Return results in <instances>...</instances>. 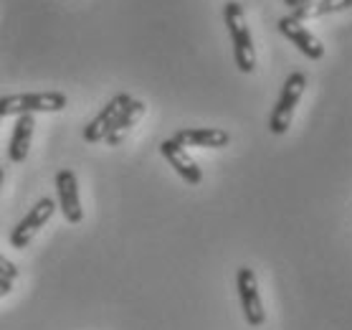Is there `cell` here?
I'll list each match as a JSON object with an SVG mask.
<instances>
[{
	"instance_id": "cell-17",
	"label": "cell",
	"mask_w": 352,
	"mask_h": 330,
	"mask_svg": "<svg viewBox=\"0 0 352 330\" xmlns=\"http://www.w3.org/2000/svg\"><path fill=\"white\" fill-rule=\"evenodd\" d=\"M3 178H6V173H3V168H0V188H3Z\"/></svg>"
},
{
	"instance_id": "cell-11",
	"label": "cell",
	"mask_w": 352,
	"mask_h": 330,
	"mask_svg": "<svg viewBox=\"0 0 352 330\" xmlns=\"http://www.w3.org/2000/svg\"><path fill=\"white\" fill-rule=\"evenodd\" d=\"M33 127H36V117L33 114H18V122L16 127H13V137H10V147H8L10 163H23L28 158Z\"/></svg>"
},
{
	"instance_id": "cell-16",
	"label": "cell",
	"mask_w": 352,
	"mask_h": 330,
	"mask_svg": "<svg viewBox=\"0 0 352 330\" xmlns=\"http://www.w3.org/2000/svg\"><path fill=\"white\" fill-rule=\"evenodd\" d=\"M10 290H13V282H10V280H3V277H0V298H6V295H8Z\"/></svg>"
},
{
	"instance_id": "cell-4",
	"label": "cell",
	"mask_w": 352,
	"mask_h": 330,
	"mask_svg": "<svg viewBox=\"0 0 352 330\" xmlns=\"http://www.w3.org/2000/svg\"><path fill=\"white\" fill-rule=\"evenodd\" d=\"M236 287H239V298H241V307H243V315H246L248 325H264L266 313L264 305H261V295H258V285H256V274L248 267H241L236 272Z\"/></svg>"
},
{
	"instance_id": "cell-9",
	"label": "cell",
	"mask_w": 352,
	"mask_h": 330,
	"mask_svg": "<svg viewBox=\"0 0 352 330\" xmlns=\"http://www.w3.org/2000/svg\"><path fill=\"white\" fill-rule=\"evenodd\" d=\"M173 140L183 147H226L231 143V135L218 127H188L177 130Z\"/></svg>"
},
{
	"instance_id": "cell-10",
	"label": "cell",
	"mask_w": 352,
	"mask_h": 330,
	"mask_svg": "<svg viewBox=\"0 0 352 330\" xmlns=\"http://www.w3.org/2000/svg\"><path fill=\"white\" fill-rule=\"evenodd\" d=\"M129 99H132V97L122 92V94H117V97L112 99V102H107V105L102 107V112L96 114L94 120L84 127V140H87V143H99V140H104L107 132H109V127H112L114 117L120 114V110L127 105Z\"/></svg>"
},
{
	"instance_id": "cell-5",
	"label": "cell",
	"mask_w": 352,
	"mask_h": 330,
	"mask_svg": "<svg viewBox=\"0 0 352 330\" xmlns=\"http://www.w3.org/2000/svg\"><path fill=\"white\" fill-rule=\"evenodd\" d=\"M54 211H56V201H54V198H41V201L16 224V229L10 234V244H13L16 249H25V247L31 244L33 236L38 234L41 226L54 216Z\"/></svg>"
},
{
	"instance_id": "cell-1",
	"label": "cell",
	"mask_w": 352,
	"mask_h": 330,
	"mask_svg": "<svg viewBox=\"0 0 352 330\" xmlns=\"http://www.w3.org/2000/svg\"><path fill=\"white\" fill-rule=\"evenodd\" d=\"M223 21H226L228 33H231L233 59H236L239 72L251 74L256 69V49H254V39H251V31H248V25H246V16H243L241 3H236V0H228V3H226Z\"/></svg>"
},
{
	"instance_id": "cell-12",
	"label": "cell",
	"mask_w": 352,
	"mask_h": 330,
	"mask_svg": "<svg viewBox=\"0 0 352 330\" xmlns=\"http://www.w3.org/2000/svg\"><path fill=\"white\" fill-rule=\"evenodd\" d=\"M142 114H144V102H140V99H129L127 105L120 110V114L114 117L112 127H109L104 140L109 143V145H120L122 140H124V135H127V130L132 127Z\"/></svg>"
},
{
	"instance_id": "cell-7",
	"label": "cell",
	"mask_w": 352,
	"mask_h": 330,
	"mask_svg": "<svg viewBox=\"0 0 352 330\" xmlns=\"http://www.w3.org/2000/svg\"><path fill=\"white\" fill-rule=\"evenodd\" d=\"M56 196L66 221L69 224H81L84 209H81V201H79V183H76L74 170H58L56 173Z\"/></svg>"
},
{
	"instance_id": "cell-3",
	"label": "cell",
	"mask_w": 352,
	"mask_h": 330,
	"mask_svg": "<svg viewBox=\"0 0 352 330\" xmlns=\"http://www.w3.org/2000/svg\"><path fill=\"white\" fill-rule=\"evenodd\" d=\"M307 89V76L302 72H292L284 81V89L279 94V102L274 105L272 117H269V130L274 135H284L292 125V117H294V110L299 105V99Z\"/></svg>"
},
{
	"instance_id": "cell-14",
	"label": "cell",
	"mask_w": 352,
	"mask_h": 330,
	"mask_svg": "<svg viewBox=\"0 0 352 330\" xmlns=\"http://www.w3.org/2000/svg\"><path fill=\"white\" fill-rule=\"evenodd\" d=\"M0 277H3V280H10V282L18 277V267L13 265L8 257H3V254H0Z\"/></svg>"
},
{
	"instance_id": "cell-6",
	"label": "cell",
	"mask_w": 352,
	"mask_h": 330,
	"mask_svg": "<svg viewBox=\"0 0 352 330\" xmlns=\"http://www.w3.org/2000/svg\"><path fill=\"white\" fill-rule=\"evenodd\" d=\"M279 31L287 36L292 43H294L296 49L302 51L307 59H312V61H320L324 56V46H322V41L314 36L309 28H307L302 21H296L294 16H284L279 18Z\"/></svg>"
},
{
	"instance_id": "cell-2",
	"label": "cell",
	"mask_w": 352,
	"mask_h": 330,
	"mask_svg": "<svg viewBox=\"0 0 352 330\" xmlns=\"http://www.w3.org/2000/svg\"><path fill=\"white\" fill-rule=\"evenodd\" d=\"M66 94L61 92H31V94H8L0 97V120L10 114H36V112H61L66 107Z\"/></svg>"
},
{
	"instance_id": "cell-8",
	"label": "cell",
	"mask_w": 352,
	"mask_h": 330,
	"mask_svg": "<svg viewBox=\"0 0 352 330\" xmlns=\"http://www.w3.org/2000/svg\"><path fill=\"white\" fill-rule=\"evenodd\" d=\"M160 153L165 155V161L170 163V168H175V173L183 178L185 183L198 185L200 181H203V173H200V168L195 165V161L185 153V147L180 145V143H175L173 137H170V140H162Z\"/></svg>"
},
{
	"instance_id": "cell-13",
	"label": "cell",
	"mask_w": 352,
	"mask_h": 330,
	"mask_svg": "<svg viewBox=\"0 0 352 330\" xmlns=\"http://www.w3.org/2000/svg\"><path fill=\"white\" fill-rule=\"evenodd\" d=\"M350 8H352V0H314L312 6H307V8L292 10V16L305 23V21H314V18L329 16V13H342V10H350Z\"/></svg>"
},
{
	"instance_id": "cell-15",
	"label": "cell",
	"mask_w": 352,
	"mask_h": 330,
	"mask_svg": "<svg viewBox=\"0 0 352 330\" xmlns=\"http://www.w3.org/2000/svg\"><path fill=\"white\" fill-rule=\"evenodd\" d=\"M314 0H284V6H289L292 10H299V8H307V6H312Z\"/></svg>"
}]
</instances>
